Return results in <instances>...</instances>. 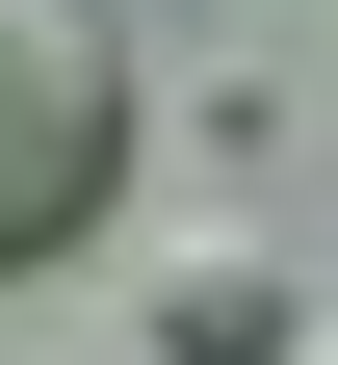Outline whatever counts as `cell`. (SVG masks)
Returning a JSON list of instances; mask_svg holds the SVG:
<instances>
[{
	"instance_id": "obj_1",
	"label": "cell",
	"mask_w": 338,
	"mask_h": 365,
	"mask_svg": "<svg viewBox=\"0 0 338 365\" xmlns=\"http://www.w3.org/2000/svg\"><path fill=\"white\" fill-rule=\"evenodd\" d=\"M105 182H130V26L105 0H0V287L105 235Z\"/></svg>"
},
{
	"instance_id": "obj_2",
	"label": "cell",
	"mask_w": 338,
	"mask_h": 365,
	"mask_svg": "<svg viewBox=\"0 0 338 365\" xmlns=\"http://www.w3.org/2000/svg\"><path fill=\"white\" fill-rule=\"evenodd\" d=\"M286 339H312L286 261H182V287H157V365H286Z\"/></svg>"
},
{
	"instance_id": "obj_3",
	"label": "cell",
	"mask_w": 338,
	"mask_h": 365,
	"mask_svg": "<svg viewBox=\"0 0 338 365\" xmlns=\"http://www.w3.org/2000/svg\"><path fill=\"white\" fill-rule=\"evenodd\" d=\"M286 365H338V313H312V339H286Z\"/></svg>"
}]
</instances>
